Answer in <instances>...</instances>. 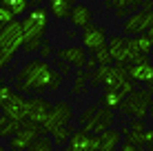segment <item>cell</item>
Instances as JSON below:
<instances>
[{
  "label": "cell",
  "instance_id": "cell-1",
  "mask_svg": "<svg viewBox=\"0 0 153 151\" xmlns=\"http://www.w3.org/2000/svg\"><path fill=\"white\" fill-rule=\"evenodd\" d=\"M60 87L62 74L42 58L25 62L13 78V89L25 96H42L45 91H58Z\"/></svg>",
  "mask_w": 153,
  "mask_h": 151
},
{
  "label": "cell",
  "instance_id": "cell-2",
  "mask_svg": "<svg viewBox=\"0 0 153 151\" xmlns=\"http://www.w3.org/2000/svg\"><path fill=\"white\" fill-rule=\"evenodd\" d=\"M22 29H25V40H42L49 29V7H40L36 4L29 9L22 18Z\"/></svg>",
  "mask_w": 153,
  "mask_h": 151
},
{
  "label": "cell",
  "instance_id": "cell-3",
  "mask_svg": "<svg viewBox=\"0 0 153 151\" xmlns=\"http://www.w3.org/2000/svg\"><path fill=\"white\" fill-rule=\"evenodd\" d=\"M151 105H153V93L149 91V87H146V89H133L122 100L120 111H122V116H133V118L144 120V118L149 116Z\"/></svg>",
  "mask_w": 153,
  "mask_h": 151
},
{
  "label": "cell",
  "instance_id": "cell-4",
  "mask_svg": "<svg viewBox=\"0 0 153 151\" xmlns=\"http://www.w3.org/2000/svg\"><path fill=\"white\" fill-rule=\"evenodd\" d=\"M73 118V107L71 102L67 100H58L53 107H51L49 116L45 118V122L40 124V133H51L53 129L62 127V124H69Z\"/></svg>",
  "mask_w": 153,
  "mask_h": 151
},
{
  "label": "cell",
  "instance_id": "cell-5",
  "mask_svg": "<svg viewBox=\"0 0 153 151\" xmlns=\"http://www.w3.org/2000/svg\"><path fill=\"white\" fill-rule=\"evenodd\" d=\"M25 42V29H22V20H13L11 25L0 29V49L7 54L16 56V51L22 49Z\"/></svg>",
  "mask_w": 153,
  "mask_h": 151
},
{
  "label": "cell",
  "instance_id": "cell-6",
  "mask_svg": "<svg viewBox=\"0 0 153 151\" xmlns=\"http://www.w3.org/2000/svg\"><path fill=\"white\" fill-rule=\"evenodd\" d=\"M122 78H129L124 65H100L96 71L89 74V82L93 87H100V85L107 87V85H113V82L122 80Z\"/></svg>",
  "mask_w": 153,
  "mask_h": 151
},
{
  "label": "cell",
  "instance_id": "cell-7",
  "mask_svg": "<svg viewBox=\"0 0 153 151\" xmlns=\"http://www.w3.org/2000/svg\"><path fill=\"white\" fill-rule=\"evenodd\" d=\"M153 27V13L146 11V9H135L133 13H129L122 22V31L126 36H140V33H146Z\"/></svg>",
  "mask_w": 153,
  "mask_h": 151
},
{
  "label": "cell",
  "instance_id": "cell-8",
  "mask_svg": "<svg viewBox=\"0 0 153 151\" xmlns=\"http://www.w3.org/2000/svg\"><path fill=\"white\" fill-rule=\"evenodd\" d=\"M0 111L4 113V116H9L11 120L20 122L22 124L25 120H27V111H29V100L25 98V93L20 91H13L11 96L7 98V100L0 105Z\"/></svg>",
  "mask_w": 153,
  "mask_h": 151
},
{
  "label": "cell",
  "instance_id": "cell-9",
  "mask_svg": "<svg viewBox=\"0 0 153 151\" xmlns=\"http://www.w3.org/2000/svg\"><path fill=\"white\" fill-rule=\"evenodd\" d=\"M40 136V124L31 122V120H25L22 127L9 138V144H11V151H25L29 149V144L33 142L36 138Z\"/></svg>",
  "mask_w": 153,
  "mask_h": 151
},
{
  "label": "cell",
  "instance_id": "cell-10",
  "mask_svg": "<svg viewBox=\"0 0 153 151\" xmlns=\"http://www.w3.org/2000/svg\"><path fill=\"white\" fill-rule=\"evenodd\" d=\"M65 147L69 151H100L98 133H91L87 127H80L78 131H73V136Z\"/></svg>",
  "mask_w": 153,
  "mask_h": 151
},
{
  "label": "cell",
  "instance_id": "cell-11",
  "mask_svg": "<svg viewBox=\"0 0 153 151\" xmlns=\"http://www.w3.org/2000/svg\"><path fill=\"white\" fill-rule=\"evenodd\" d=\"M80 40H82V47H84L87 51H98L100 47H104V45H107L109 36H107V31H104V27L89 22L87 27H82Z\"/></svg>",
  "mask_w": 153,
  "mask_h": 151
},
{
  "label": "cell",
  "instance_id": "cell-12",
  "mask_svg": "<svg viewBox=\"0 0 153 151\" xmlns=\"http://www.w3.org/2000/svg\"><path fill=\"white\" fill-rule=\"evenodd\" d=\"M113 120H115L113 109L100 105V107L96 109V113L91 116V120H89L87 124H82V127H87L91 133H102V131H107V129L113 127Z\"/></svg>",
  "mask_w": 153,
  "mask_h": 151
},
{
  "label": "cell",
  "instance_id": "cell-13",
  "mask_svg": "<svg viewBox=\"0 0 153 151\" xmlns=\"http://www.w3.org/2000/svg\"><path fill=\"white\" fill-rule=\"evenodd\" d=\"M109 51H111V56H113V62L115 65H129L131 58H133V54H131V49H129V45H126V38H120V36H113V38H109Z\"/></svg>",
  "mask_w": 153,
  "mask_h": 151
},
{
  "label": "cell",
  "instance_id": "cell-14",
  "mask_svg": "<svg viewBox=\"0 0 153 151\" xmlns=\"http://www.w3.org/2000/svg\"><path fill=\"white\" fill-rule=\"evenodd\" d=\"M51 107H53V105H51L49 100H45L42 96H33V98H29V111H27V120L36 122V124H42V122H45V118L49 116Z\"/></svg>",
  "mask_w": 153,
  "mask_h": 151
},
{
  "label": "cell",
  "instance_id": "cell-15",
  "mask_svg": "<svg viewBox=\"0 0 153 151\" xmlns=\"http://www.w3.org/2000/svg\"><path fill=\"white\" fill-rule=\"evenodd\" d=\"M126 74L133 82H140V85H151L153 82V62H138V65H133L131 62L129 67H126Z\"/></svg>",
  "mask_w": 153,
  "mask_h": 151
},
{
  "label": "cell",
  "instance_id": "cell-16",
  "mask_svg": "<svg viewBox=\"0 0 153 151\" xmlns=\"http://www.w3.org/2000/svg\"><path fill=\"white\" fill-rule=\"evenodd\" d=\"M56 56L60 60H67L73 67H84L87 65V49L84 47H62V49L56 51Z\"/></svg>",
  "mask_w": 153,
  "mask_h": 151
},
{
  "label": "cell",
  "instance_id": "cell-17",
  "mask_svg": "<svg viewBox=\"0 0 153 151\" xmlns=\"http://www.w3.org/2000/svg\"><path fill=\"white\" fill-rule=\"evenodd\" d=\"M91 18H93L91 9H89L87 4H82V2L73 4V9H71V13H69V20H71V25H73L76 29L87 27V25L91 22Z\"/></svg>",
  "mask_w": 153,
  "mask_h": 151
},
{
  "label": "cell",
  "instance_id": "cell-18",
  "mask_svg": "<svg viewBox=\"0 0 153 151\" xmlns=\"http://www.w3.org/2000/svg\"><path fill=\"white\" fill-rule=\"evenodd\" d=\"M98 142H100V151H118L120 142H122V133L118 129H107V131L98 133Z\"/></svg>",
  "mask_w": 153,
  "mask_h": 151
},
{
  "label": "cell",
  "instance_id": "cell-19",
  "mask_svg": "<svg viewBox=\"0 0 153 151\" xmlns=\"http://www.w3.org/2000/svg\"><path fill=\"white\" fill-rule=\"evenodd\" d=\"M126 45H129V49H131V54H146V56H151V51H153V40L149 38V33H140V36H135V38H126Z\"/></svg>",
  "mask_w": 153,
  "mask_h": 151
},
{
  "label": "cell",
  "instance_id": "cell-20",
  "mask_svg": "<svg viewBox=\"0 0 153 151\" xmlns=\"http://www.w3.org/2000/svg\"><path fill=\"white\" fill-rule=\"evenodd\" d=\"M73 4H76L73 0H49V13L58 20H65V18H69Z\"/></svg>",
  "mask_w": 153,
  "mask_h": 151
},
{
  "label": "cell",
  "instance_id": "cell-21",
  "mask_svg": "<svg viewBox=\"0 0 153 151\" xmlns=\"http://www.w3.org/2000/svg\"><path fill=\"white\" fill-rule=\"evenodd\" d=\"M20 127H22V124L16 122V120H11L9 116H4V113L0 116V138H11Z\"/></svg>",
  "mask_w": 153,
  "mask_h": 151
},
{
  "label": "cell",
  "instance_id": "cell-22",
  "mask_svg": "<svg viewBox=\"0 0 153 151\" xmlns=\"http://www.w3.org/2000/svg\"><path fill=\"white\" fill-rule=\"evenodd\" d=\"M124 98L120 96L118 91H111V89H104L102 98H100V105L102 107H109V109H120V105H122Z\"/></svg>",
  "mask_w": 153,
  "mask_h": 151
},
{
  "label": "cell",
  "instance_id": "cell-23",
  "mask_svg": "<svg viewBox=\"0 0 153 151\" xmlns=\"http://www.w3.org/2000/svg\"><path fill=\"white\" fill-rule=\"evenodd\" d=\"M73 136V129L67 127V124H62V127H58L51 131V138H53V144L56 147H65L67 142H69V138Z\"/></svg>",
  "mask_w": 153,
  "mask_h": 151
},
{
  "label": "cell",
  "instance_id": "cell-24",
  "mask_svg": "<svg viewBox=\"0 0 153 151\" xmlns=\"http://www.w3.org/2000/svg\"><path fill=\"white\" fill-rule=\"evenodd\" d=\"M56 144H53V138L47 136V133H40L33 142L29 144V151H51Z\"/></svg>",
  "mask_w": 153,
  "mask_h": 151
},
{
  "label": "cell",
  "instance_id": "cell-25",
  "mask_svg": "<svg viewBox=\"0 0 153 151\" xmlns=\"http://www.w3.org/2000/svg\"><path fill=\"white\" fill-rule=\"evenodd\" d=\"M87 80H89V71H84L82 67H78V71H76V80H73V89H71V93H76V96L84 93V91H87Z\"/></svg>",
  "mask_w": 153,
  "mask_h": 151
},
{
  "label": "cell",
  "instance_id": "cell-26",
  "mask_svg": "<svg viewBox=\"0 0 153 151\" xmlns=\"http://www.w3.org/2000/svg\"><path fill=\"white\" fill-rule=\"evenodd\" d=\"M142 2H144V0H107V7H111V9H129V11L133 13L135 7H140Z\"/></svg>",
  "mask_w": 153,
  "mask_h": 151
},
{
  "label": "cell",
  "instance_id": "cell-27",
  "mask_svg": "<svg viewBox=\"0 0 153 151\" xmlns=\"http://www.w3.org/2000/svg\"><path fill=\"white\" fill-rule=\"evenodd\" d=\"M7 7L11 9L16 16H25L31 7V0H7Z\"/></svg>",
  "mask_w": 153,
  "mask_h": 151
},
{
  "label": "cell",
  "instance_id": "cell-28",
  "mask_svg": "<svg viewBox=\"0 0 153 151\" xmlns=\"http://www.w3.org/2000/svg\"><path fill=\"white\" fill-rule=\"evenodd\" d=\"M16 18H18V16H16L11 9L7 7V4H0V29L7 27V25H11Z\"/></svg>",
  "mask_w": 153,
  "mask_h": 151
},
{
  "label": "cell",
  "instance_id": "cell-29",
  "mask_svg": "<svg viewBox=\"0 0 153 151\" xmlns=\"http://www.w3.org/2000/svg\"><path fill=\"white\" fill-rule=\"evenodd\" d=\"M93 54H96V58H98V65H115V62H113V56H111V51H109L107 45L100 47V49L93 51Z\"/></svg>",
  "mask_w": 153,
  "mask_h": 151
},
{
  "label": "cell",
  "instance_id": "cell-30",
  "mask_svg": "<svg viewBox=\"0 0 153 151\" xmlns=\"http://www.w3.org/2000/svg\"><path fill=\"white\" fill-rule=\"evenodd\" d=\"M40 45H42V40H25L22 42V51L25 54H38V49H40Z\"/></svg>",
  "mask_w": 153,
  "mask_h": 151
},
{
  "label": "cell",
  "instance_id": "cell-31",
  "mask_svg": "<svg viewBox=\"0 0 153 151\" xmlns=\"http://www.w3.org/2000/svg\"><path fill=\"white\" fill-rule=\"evenodd\" d=\"M51 54H53V47H51V42H49L47 38H42V45H40V49H38V56H40L42 60H47Z\"/></svg>",
  "mask_w": 153,
  "mask_h": 151
},
{
  "label": "cell",
  "instance_id": "cell-32",
  "mask_svg": "<svg viewBox=\"0 0 153 151\" xmlns=\"http://www.w3.org/2000/svg\"><path fill=\"white\" fill-rule=\"evenodd\" d=\"M13 91H16V89H13V87H9L7 82H0V105H2V102L7 100V98L11 96Z\"/></svg>",
  "mask_w": 153,
  "mask_h": 151
},
{
  "label": "cell",
  "instance_id": "cell-33",
  "mask_svg": "<svg viewBox=\"0 0 153 151\" xmlns=\"http://www.w3.org/2000/svg\"><path fill=\"white\" fill-rule=\"evenodd\" d=\"M142 136H144V149L153 151V127H151V129H144V131H142Z\"/></svg>",
  "mask_w": 153,
  "mask_h": 151
},
{
  "label": "cell",
  "instance_id": "cell-34",
  "mask_svg": "<svg viewBox=\"0 0 153 151\" xmlns=\"http://www.w3.org/2000/svg\"><path fill=\"white\" fill-rule=\"evenodd\" d=\"M56 69L60 71L62 76H69V74H71V65H69L67 60H60V58H58V62H56Z\"/></svg>",
  "mask_w": 153,
  "mask_h": 151
},
{
  "label": "cell",
  "instance_id": "cell-35",
  "mask_svg": "<svg viewBox=\"0 0 153 151\" xmlns=\"http://www.w3.org/2000/svg\"><path fill=\"white\" fill-rule=\"evenodd\" d=\"M129 129H131V131H144L146 124H144V120H140V118H133L131 124H129Z\"/></svg>",
  "mask_w": 153,
  "mask_h": 151
},
{
  "label": "cell",
  "instance_id": "cell-36",
  "mask_svg": "<svg viewBox=\"0 0 153 151\" xmlns=\"http://www.w3.org/2000/svg\"><path fill=\"white\" fill-rule=\"evenodd\" d=\"M84 67H87V71H89V74H91V71H96L98 69V58H96V54H93V56H89V58H87V65H84Z\"/></svg>",
  "mask_w": 153,
  "mask_h": 151
},
{
  "label": "cell",
  "instance_id": "cell-37",
  "mask_svg": "<svg viewBox=\"0 0 153 151\" xmlns=\"http://www.w3.org/2000/svg\"><path fill=\"white\" fill-rule=\"evenodd\" d=\"M11 58H13L11 54H7V51H2V49H0V71H2L4 67H7L9 62H11Z\"/></svg>",
  "mask_w": 153,
  "mask_h": 151
},
{
  "label": "cell",
  "instance_id": "cell-38",
  "mask_svg": "<svg viewBox=\"0 0 153 151\" xmlns=\"http://www.w3.org/2000/svg\"><path fill=\"white\" fill-rule=\"evenodd\" d=\"M96 109H98V107H89L87 111H84L82 116H80V124H87L89 120H91V116H93V113H96Z\"/></svg>",
  "mask_w": 153,
  "mask_h": 151
},
{
  "label": "cell",
  "instance_id": "cell-39",
  "mask_svg": "<svg viewBox=\"0 0 153 151\" xmlns=\"http://www.w3.org/2000/svg\"><path fill=\"white\" fill-rule=\"evenodd\" d=\"M120 151H144V149H140V147H135V144H131L129 140H126V142L122 144V149Z\"/></svg>",
  "mask_w": 153,
  "mask_h": 151
},
{
  "label": "cell",
  "instance_id": "cell-40",
  "mask_svg": "<svg viewBox=\"0 0 153 151\" xmlns=\"http://www.w3.org/2000/svg\"><path fill=\"white\" fill-rule=\"evenodd\" d=\"M142 7H144L146 11H151V13H153V0H144V2H142Z\"/></svg>",
  "mask_w": 153,
  "mask_h": 151
},
{
  "label": "cell",
  "instance_id": "cell-41",
  "mask_svg": "<svg viewBox=\"0 0 153 151\" xmlns=\"http://www.w3.org/2000/svg\"><path fill=\"white\" fill-rule=\"evenodd\" d=\"M149 118L153 120V105H151V109H149Z\"/></svg>",
  "mask_w": 153,
  "mask_h": 151
},
{
  "label": "cell",
  "instance_id": "cell-42",
  "mask_svg": "<svg viewBox=\"0 0 153 151\" xmlns=\"http://www.w3.org/2000/svg\"><path fill=\"white\" fill-rule=\"evenodd\" d=\"M149 91H151V93H153V82H151V85H149Z\"/></svg>",
  "mask_w": 153,
  "mask_h": 151
},
{
  "label": "cell",
  "instance_id": "cell-43",
  "mask_svg": "<svg viewBox=\"0 0 153 151\" xmlns=\"http://www.w3.org/2000/svg\"><path fill=\"white\" fill-rule=\"evenodd\" d=\"M0 4H7V0H0Z\"/></svg>",
  "mask_w": 153,
  "mask_h": 151
},
{
  "label": "cell",
  "instance_id": "cell-44",
  "mask_svg": "<svg viewBox=\"0 0 153 151\" xmlns=\"http://www.w3.org/2000/svg\"><path fill=\"white\" fill-rule=\"evenodd\" d=\"M0 151H7V149H4V147H2V144H0Z\"/></svg>",
  "mask_w": 153,
  "mask_h": 151
},
{
  "label": "cell",
  "instance_id": "cell-45",
  "mask_svg": "<svg viewBox=\"0 0 153 151\" xmlns=\"http://www.w3.org/2000/svg\"><path fill=\"white\" fill-rule=\"evenodd\" d=\"M151 56H153V51H151Z\"/></svg>",
  "mask_w": 153,
  "mask_h": 151
}]
</instances>
